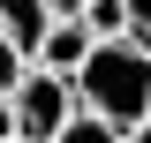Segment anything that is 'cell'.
<instances>
[{"mask_svg":"<svg viewBox=\"0 0 151 143\" xmlns=\"http://www.w3.org/2000/svg\"><path fill=\"white\" fill-rule=\"evenodd\" d=\"M53 143H129V128H113V121H98V113H76V121L60 128Z\"/></svg>","mask_w":151,"mask_h":143,"instance_id":"5","label":"cell"},{"mask_svg":"<svg viewBox=\"0 0 151 143\" xmlns=\"http://www.w3.org/2000/svg\"><path fill=\"white\" fill-rule=\"evenodd\" d=\"M129 143H151V121H136V128H129Z\"/></svg>","mask_w":151,"mask_h":143,"instance_id":"10","label":"cell"},{"mask_svg":"<svg viewBox=\"0 0 151 143\" xmlns=\"http://www.w3.org/2000/svg\"><path fill=\"white\" fill-rule=\"evenodd\" d=\"M83 23H91V38H129V0H91Z\"/></svg>","mask_w":151,"mask_h":143,"instance_id":"6","label":"cell"},{"mask_svg":"<svg viewBox=\"0 0 151 143\" xmlns=\"http://www.w3.org/2000/svg\"><path fill=\"white\" fill-rule=\"evenodd\" d=\"M23 128H15V98H8V90H0V143H15Z\"/></svg>","mask_w":151,"mask_h":143,"instance_id":"9","label":"cell"},{"mask_svg":"<svg viewBox=\"0 0 151 143\" xmlns=\"http://www.w3.org/2000/svg\"><path fill=\"white\" fill-rule=\"evenodd\" d=\"M45 23H53V8H45V0H0V30L15 38L30 60H38V38H45Z\"/></svg>","mask_w":151,"mask_h":143,"instance_id":"4","label":"cell"},{"mask_svg":"<svg viewBox=\"0 0 151 143\" xmlns=\"http://www.w3.org/2000/svg\"><path fill=\"white\" fill-rule=\"evenodd\" d=\"M76 98H83V113H98L113 128L151 121V45L144 38H98L76 68Z\"/></svg>","mask_w":151,"mask_h":143,"instance_id":"1","label":"cell"},{"mask_svg":"<svg viewBox=\"0 0 151 143\" xmlns=\"http://www.w3.org/2000/svg\"><path fill=\"white\" fill-rule=\"evenodd\" d=\"M91 45H98V38H91V23H83V15H53V23H45V38H38V68L76 75Z\"/></svg>","mask_w":151,"mask_h":143,"instance_id":"3","label":"cell"},{"mask_svg":"<svg viewBox=\"0 0 151 143\" xmlns=\"http://www.w3.org/2000/svg\"><path fill=\"white\" fill-rule=\"evenodd\" d=\"M129 38H144V45H151V0H129Z\"/></svg>","mask_w":151,"mask_h":143,"instance_id":"8","label":"cell"},{"mask_svg":"<svg viewBox=\"0 0 151 143\" xmlns=\"http://www.w3.org/2000/svg\"><path fill=\"white\" fill-rule=\"evenodd\" d=\"M23 75H30V53H23L15 38L0 30V90H15V83H23Z\"/></svg>","mask_w":151,"mask_h":143,"instance_id":"7","label":"cell"},{"mask_svg":"<svg viewBox=\"0 0 151 143\" xmlns=\"http://www.w3.org/2000/svg\"><path fill=\"white\" fill-rule=\"evenodd\" d=\"M8 98H15V128H23V143H53L60 128L76 121V75H53V68H38V60H30V75H23Z\"/></svg>","mask_w":151,"mask_h":143,"instance_id":"2","label":"cell"},{"mask_svg":"<svg viewBox=\"0 0 151 143\" xmlns=\"http://www.w3.org/2000/svg\"><path fill=\"white\" fill-rule=\"evenodd\" d=\"M15 143H23V136H15Z\"/></svg>","mask_w":151,"mask_h":143,"instance_id":"11","label":"cell"}]
</instances>
